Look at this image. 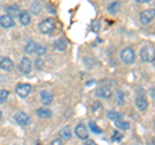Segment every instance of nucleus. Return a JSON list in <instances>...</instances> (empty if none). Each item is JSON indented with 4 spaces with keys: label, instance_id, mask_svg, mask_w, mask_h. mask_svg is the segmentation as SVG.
Listing matches in <instances>:
<instances>
[{
    "label": "nucleus",
    "instance_id": "nucleus-1",
    "mask_svg": "<svg viewBox=\"0 0 155 145\" xmlns=\"http://www.w3.org/2000/svg\"><path fill=\"white\" fill-rule=\"evenodd\" d=\"M120 60L125 65H133L136 61V52L132 47H125L120 52Z\"/></svg>",
    "mask_w": 155,
    "mask_h": 145
},
{
    "label": "nucleus",
    "instance_id": "nucleus-2",
    "mask_svg": "<svg viewBox=\"0 0 155 145\" xmlns=\"http://www.w3.org/2000/svg\"><path fill=\"white\" fill-rule=\"evenodd\" d=\"M39 30L40 32L45 34V35H51V34L54 32L56 30V22L53 18H45L39 23Z\"/></svg>",
    "mask_w": 155,
    "mask_h": 145
},
{
    "label": "nucleus",
    "instance_id": "nucleus-3",
    "mask_svg": "<svg viewBox=\"0 0 155 145\" xmlns=\"http://www.w3.org/2000/svg\"><path fill=\"white\" fill-rule=\"evenodd\" d=\"M154 57H155V49L153 47L146 46L140 51V59L143 62H151L154 60Z\"/></svg>",
    "mask_w": 155,
    "mask_h": 145
},
{
    "label": "nucleus",
    "instance_id": "nucleus-4",
    "mask_svg": "<svg viewBox=\"0 0 155 145\" xmlns=\"http://www.w3.org/2000/svg\"><path fill=\"white\" fill-rule=\"evenodd\" d=\"M155 18V9H145L140 13V21L143 25H149V23H151L153 20Z\"/></svg>",
    "mask_w": 155,
    "mask_h": 145
},
{
    "label": "nucleus",
    "instance_id": "nucleus-5",
    "mask_svg": "<svg viewBox=\"0 0 155 145\" xmlns=\"http://www.w3.org/2000/svg\"><path fill=\"white\" fill-rule=\"evenodd\" d=\"M32 91V86L28 83H19L16 87V93L22 99H26Z\"/></svg>",
    "mask_w": 155,
    "mask_h": 145
},
{
    "label": "nucleus",
    "instance_id": "nucleus-6",
    "mask_svg": "<svg viewBox=\"0 0 155 145\" xmlns=\"http://www.w3.org/2000/svg\"><path fill=\"white\" fill-rule=\"evenodd\" d=\"M13 119L16 120V123L18 124H21V126H28V124H31V118H30V115L26 114V113H23V112H18L13 115Z\"/></svg>",
    "mask_w": 155,
    "mask_h": 145
},
{
    "label": "nucleus",
    "instance_id": "nucleus-7",
    "mask_svg": "<svg viewBox=\"0 0 155 145\" xmlns=\"http://www.w3.org/2000/svg\"><path fill=\"white\" fill-rule=\"evenodd\" d=\"M75 136L80 140H87L89 137V130L83 123H79L75 127Z\"/></svg>",
    "mask_w": 155,
    "mask_h": 145
},
{
    "label": "nucleus",
    "instance_id": "nucleus-8",
    "mask_svg": "<svg viewBox=\"0 0 155 145\" xmlns=\"http://www.w3.org/2000/svg\"><path fill=\"white\" fill-rule=\"evenodd\" d=\"M19 70H21L22 74H26L28 75L32 70V64H31V60L28 57H22V60L19 61Z\"/></svg>",
    "mask_w": 155,
    "mask_h": 145
},
{
    "label": "nucleus",
    "instance_id": "nucleus-9",
    "mask_svg": "<svg viewBox=\"0 0 155 145\" xmlns=\"http://www.w3.org/2000/svg\"><path fill=\"white\" fill-rule=\"evenodd\" d=\"M96 96L100 99H104V100H109V99H111V96H113V91H111L109 86H102L96 91Z\"/></svg>",
    "mask_w": 155,
    "mask_h": 145
},
{
    "label": "nucleus",
    "instance_id": "nucleus-10",
    "mask_svg": "<svg viewBox=\"0 0 155 145\" xmlns=\"http://www.w3.org/2000/svg\"><path fill=\"white\" fill-rule=\"evenodd\" d=\"M134 104H136V108H137L140 112H145V110L149 108V101L143 95H138L134 100Z\"/></svg>",
    "mask_w": 155,
    "mask_h": 145
},
{
    "label": "nucleus",
    "instance_id": "nucleus-11",
    "mask_svg": "<svg viewBox=\"0 0 155 145\" xmlns=\"http://www.w3.org/2000/svg\"><path fill=\"white\" fill-rule=\"evenodd\" d=\"M14 67L13 61L5 56H0V69L4 71H12Z\"/></svg>",
    "mask_w": 155,
    "mask_h": 145
},
{
    "label": "nucleus",
    "instance_id": "nucleus-12",
    "mask_svg": "<svg viewBox=\"0 0 155 145\" xmlns=\"http://www.w3.org/2000/svg\"><path fill=\"white\" fill-rule=\"evenodd\" d=\"M14 25H16V23H14L13 17H11L9 14H4V16L0 17V26L3 29H11Z\"/></svg>",
    "mask_w": 155,
    "mask_h": 145
},
{
    "label": "nucleus",
    "instance_id": "nucleus-13",
    "mask_svg": "<svg viewBox=\"0 0 155 145\" xmlns=\"http://www.w3.org/2000/svg\"><path fill=\"white\" fill-rule=\"evenodd\" d=\"M18 20L23 26H28L31 22V14L28 11H21L18 14Z\"/></svg>",
    "mask_w": 155,
    "mask_h": 145
},
{
    "label": "nucleus",
    "instance_id": "nucleus-14",
    "mask_svg": "<svg viewBox=\"0 0 155 145\" xmlns=\"http://www.w3.org/2000/svg\"><path fill=\"white\" fill-rule=\"evenodd\" d=\"M40 100H41V103L44 104L45 106H49L52 103H53V95L52 92H49V91H41L40 92Z\"/></svg>",
    "mask_w": 155,
    "mask_h": 145
},
{
    "label": "nucleus",
    "instance_id": "nucleus-15",
    "mask_svg": "<svg viewBox=\"0 0 155 145\" xmlns=\"http://www.w3.org/2000/svg\"><path fill=\"white\" fill-rule=\"evenodd\" d=\"M35 113H36L38 117L41 118V119H48V118L52 117V110L48 109L47 106H44V108H38Z\"/></svg>",
    "mask_w": 155,
    "mask_h": 145
},
{
    "label": "nucleus",
    "instance_id": "nucleus-16",
    "mask_svg": "<svg viewBox=\"0 0 155 145\" xmlns=\"http://www.w3.org/2000/svg\"><path fill=\"white\" fill-rule=\"evenodd\" d=\"M53 47H54V49L58 51V52H65L66 48H67V40L65 39V38H60L57 42H54Z\"/></svg>",
    "mask_w": 155,
    "mask_h": 145
},
{
    "label": "nucleus",
    "instance_id": "nucleus-17",
    "mask_svg": "<svg viewBox=\"0 0 155 145\" xmlns=\"http://www.w3.org/2000/svg\"><path fill=\"white\" fill-rule=\"evenodd\" d=\"M106 117H107V119L110 120H114V122H116V120H120V119H123V113H120V112H116V110H109L107 114H106Z\"/></svg>",
    "mask_w": 155,
    "mask_h": 145
},
{
    "label": "nucleus",
    "instance_id": "nucleus-18",
    "mask_svg": "<svg viewBox=\"0 0 155 145\" xmlns=\"http://www.w3.org/2000/svg\"><path fill=\"white\" fill-rule=\"evenodd\" d=\"M60 137L64 139V140H71L72 132H71V128L69 127V126H66V127L60 130Z\"/></svg>",
    "mask_w": 155,
    "mask_h": 145
},
{
    "label": "nucleus",
    "instance_id": "nucleus-19",
    "mask_svg": "<svg viewBox=\"0 0 155 145\" xmlns=\"http://www.w3.org/2000/svg\"><path fill=\"white\" fill-rule=\"evenodd\" d=\"M91 109H92V113H93V114L100 115L101 113H102V110H104V105L101 104L100 101H93V103H92Z\"/></svg>",
    "mask_w": 155,
    "mask_h": 145
},
{
    "label": "nucleus",
    "instance_id": "nucleus-20",
    "mask_svg": "<svg viewBox=\"0 0 155 145\" xmlns=\"http://www.w3.org/2000/svg\"><path fill=\"white\" fill-rule=\"evenodd\" d=\"M35 49H36V43L34 40H28L26 43L25 48H23V51H25V53H27V55H31V53H35Z\"/></svg>",
    "mask_w": 155,
    "mask_h": 145
},
{
    "label": "nucleus",
    "instance_id": "nucleus-21",
    "mask_svg": "<svg viewBox=\"0 0 155 145\" xmlns=\"http://www.w3.org/2000/svg\"><path fill=\"white\" fill-rule=\"evenodd\" d=\"M115 126H116V128H118V130H122V131H127V130H129V127H130V123L128 122V120L120 119V120H116Z\"/></svg>",
    "mask_w": 155,
    "mask_h": 145
},
{
    "label": "nucleus",
    "instance_id": "nucleus-22",
    "mask_svg": "<svg viewBox=\"0 0 155 145\" xmlns=\"http://www.w3.org/2000/svg\"><path fill=\"white\" fill-rule=\"evenodd\" d=\"M115 104L118 106H123L125 104V99H124L123 91H116V93H115Z\"/></svg>",
    "mask_w": 155,
    "mask_h": 145
},
{
    "label": "nucleus",
    "instance_id": "nucleus-23",
    "mask_svg": "<svg viewBox=\"0 0 155 145\" xmlns=\"http://www.w3.org/2000/svg\"><path fill=\"white\" fill-rule=\"evenodd\" d=\"M7 12H8V14L11 17H18V14H19V8H18V5H16V4H13V5H9L8 7V9H7Z\"/></svg>",
    "mask_w": 155,
    "mask_h": 145
},
{
    "label": "nucleus",
    "instance_id": "nucleus-24",
    "mask_svg": "<svg viewBox=\"0 0 155 145\" xmlns=\"http://www.w3.org/2000/svg\"><path fill=\"white\" fill-rule=\"evenodd\" d=\"M119 9H120V3H119V2L111 3L110 5L107 7V11H109V13H111V14L118 13V12H119Z\"/></svg>",
    "mask_w": 155,
    "mask_h": 145
},
{
    "label": "nucleus",
    "instance_id": "nucleus-25",
    "mask_svg": "<svg viewBox=\"0 0 155 145\" xmlns=\"http://www.w3.org/2000/svg\"><path fill=\"white\" fill-rule=\"evenodd\" d=\"M88 128H89L93 133H97V135H101V133H102V130H101L94 122H89V123H88Z\"/></svg>",
    "mask_w": 155,
    "mask_h": 145
},
{
    "label": "nucleus",
    "instance_id": "nucleus-26",
    "mask_svg": "<svg viewBox=\"0 0 155 145\" xmlns=\"http://www.w3.org/2000/svg\"><path fill=\"white\" fill-rule=\"evenodd\" d=\"M47 51H48V49H47V47H45V46H43V44H39V46H38V44H36L35 53H36L38 56H40V57H41V56L47 55Z\"/></svg>",
    "mask_w": 155,
    "mask_h": 145
},
{
    "label": "nucleus",
    "instance_id": "nucleus-27",
    "mask_svg": "<svg viewBox=\"0 0 155 145\" xmlns=\"http://www.w3.org/2000/svg\"><path fill=\"white\" fill-rule=\"evenodd\" d=\"M8 96H9V91L8 89H2V91H0V105L5 103L7 99H8Z\"/></svg>",
    "mask_w": 155,
    "mask_h": 145
},
{
    "label": "nucleus",
    "instance_id": "nucleus-28",
    "mask_svg": "<svg viewBox=\"0 0 155 145\" xmlns=\"http://www.w3.org/2000/svg\"><path fill=\"white\" fill-rule=\"evenodd\" d=\"M91 27H92V31L98 32L101 30V22H100V20H93V21H92Z\"/></svg>",
    "mask_w": 155,
    "mask_h": 145
},
{
    "label": "nucleus",
    "instance_id": "nucleus-29",
    "mask_svg": "<svg viewBox=\"0 0 155 145\" xmlns=\"http://www.w3.org/2000/svg\"><path fill=\"white\" fill-rule=\"evenodd\" d=\"M40 11H41V7H40V4H39V3H34L31 5V12L34 14H39V13H40Z\"/></svg>",
    "mask_w": 155,
    "mask_h": 145
},
{
    "label": "nucleus",
    "instance_id": "nucleus-30",
    "mask_svg": "<svg viewBox=\"0 0 155 145\" xmlns=\"http://www.w3.org/2000/svg\"><path fill=\"white\" fill-rule=\"evenodd\" d=\"M34 66H35L36 70H41L43 67H44V61H43L41 59H36L35 60V64H34Z\"/></svg>",
    "mask_w": 155,
    "mask_h": 145
},
{
    "label": "nucleus",
    "instance_id": "nucleus-31",
    "mask_svg": "<svg viewBox=\"0 0 155 145\" xmlns=\"http://www.w3.org/2000/svg\"><path fill=\"white\" fill-rule=\"evenodd\" d=\"M122 139H123V135H122V133H119L118 131H115L114 135H113V137H111V140H113L114 143H119Z\"/></svg>",
    "mask_w": 155,
    "mask_h": 145
},
{
    "label": "nucleus",
    "instance_id": "nucleus-32",
    "mask_svg": "<svg viewBox=\"0 0 155 145\" xmlns=\"http://www.w3.org/2000/svg\"><path fill=\"white\" fill-rule=\"evenodd\" d=\"M52 144H53V145H61V144H62V139H61V137H60V139H54V140L52 141Z\"/></svg>",
    "mask_w": 155,
    "mask_h": 145
},
{
    "label": "nucleus",
    "instance_id": "nucleus-33",
    "mask_svg": "<svg viewBox=\"0 0 155 145\" xmlns=\"http://www.w3.org/2000/svg\"><path fill=\"white\" fill-rule=\"evenodd\" d=\"M149 2H150V0H136V3H137V4H146Z\"/></svg>",
    "mask_w": 155,
    "mask_h": 145
},
{
    "label": "nucleus",
    "instance_id": "nucleus-34",
    "mask_svg": "<svg viewBox=\"0 0 155 145\" xmlns=\"http://www.w3.org/2000/svg\"><path fill=\"white\" fill-rule=\"evenodd\" d=\"M85 144H89V145H94L96 143L93 141V140H89V139H87V140H85Z\"/></svg>",
    "mask_w": 155,
    "mask_h": 145
},
{
    "label": "nucleus",
    "instance_id": "nucleus-35",
    "mask_svg": "<svg viewBox=\"0 0 155 145\" xmlns=\"http://www.w3.org/2000/svg\"><path fill=\"white\" fill-rule=\"evenodd\" d=\"M151 62H153V64H154V66H155V57H154V60H153Z\"/></svg>",
    "mask_w": 155,
    "mask_h": 145
},
{
    "label": "nucleus",
    "instance_id": "nucleus-36",
    "mask_svg": "<svg viewBox=\"0 0 155 145\" xmlns=\"http://www.w3.org/2000/svg\"><path fill=\"white\" fill-rule=\"evenodd\" d=\"M2 117H3V114H2V112H0V120H2Z\"/></svg>",
    "mask_w": 155,
    "mask_h": 145
},
{
    "label": "nucleus",
    "instance_id": "nucleus-37",
    "mask_svg": "<svg viewBox=\"0 0 155 145\" xmlns=\"http://www.w3.org/2000/svg\"><path fill=\"white\" fill-rule=\"evenodd\" d=\"M151 141H153V143H154V144H155V137H154V139H153V140H151Z\"/></svg>",
    "mask_w": 155,
    "mask_h": 145
},
{
    "label": "nucleus",
    "instance_id": "nucleus-38",
    "mask_svg": "<svg viewBox=\"0 0 155 145\" xmlns=\"http://www.w3.org/2000/svg\"><path fill=\"white\" fill-rule=\"evenodd\" d=\"M154 128H155V122H154Z\"/></svg>",
    "mask_w": 155,
    "mask_h": 145
}]
</instances>
